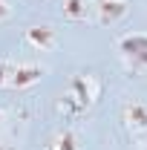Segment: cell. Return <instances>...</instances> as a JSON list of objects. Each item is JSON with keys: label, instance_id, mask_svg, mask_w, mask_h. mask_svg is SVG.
<instances>
[{"label": "cell", "instance_id": "1", "mask_svg": "<svg viewBox=\"0 0 147 150\" xmlns=\"http://www.w3.org/2000/svg\"><path fill=\"white\" fill-rule=\"evenodd\" d=\"M121 61L133 72H147V32H127L115 40Z\"/></svg>", "mask_w": 147, "mask_h": 150}, {"label": "cell", "instance_id": "2", "mask_svg": "<svg viewBox=\"0 0 147 150\" xmlns=\"http://www.w3.org/2000/svg\"><path fill=\"white\" fill-rule=\"evenodd\" d=\"M69 95H75V98L90 110L92 104L101 98V81H98V75H92V72L75 75L72 81H69Z\"/></svg>", "mask_w": 147, "mask_h": 150}, {"label": "cell", "instance_id": "3", "mask_svg": "<svg viewBox=\"0 0 147 150\" xmlns=\"http://www.w3.org/2000/svg\"><path fill=\"white\" fill-rule=\"evenodd\" d=\"M121 121L130 133H147V101H127L121 107Z\"/></svg>", "mask_w": 147, "mask_h": 150}, {"label": "cell", "instance_id": "4", "mask_svg": "<svg viewBox=\"0 0 147 150\" xmlns=\"http://www.w3.org/2000/svg\"><path fill=\"white\" fill-rule=\"evenodd\" d=\"M43 78V69L37 64H15L12 78H9V90H29Z\"/></svg>", "mask_w": 147, "mask_h": 150}, {"label": "cell", "instance_id": "5", "mask_svg": "<svg viewBox=\"0 0 147 150\" xmlns=\"http://www.w3.org/2000/svg\"><path fill=\"white\" fill-rule=\"evenodd\" d=\"M23 40L37 49V52H49V49H55L58 46V35L52 26H29L26 32H23Z\"/></svg>", "mask_w": 147, "mask_h": 150}, {"label": "cell", "instance_id": "6", "mask_svg": "<svg viewBox=\"0 0 147 150\" xmlns=\"http://www.w3.org/2000/svg\"><path fill=\"white\" fill-rule=\"evenodd\" d=\"M95 12H98L101 23H118L130 12V0H98Z\"/></svg>", "mask_w": 147, "mask_h": 150}, {"label": "cell", "instance_id": "7", "mask_svg": "<svg viewBox=\"0 0 147 150\" xmlns=\"http://www.w3.org/2000/svg\"><path fill=\"white\" fill-rule=\"evenodd\" d=\"M87 12H90V3H87V0H64V6H61V15L66 20H72V23L84 20Z\"/></svg>", "mask_w": 147, "mask_h": 150}, {"label": "cell", "instance_id": "8", "mask_svg": "<svg viewBox=\"0 0 147 150\" xmlns=\"http://www.w3.org/2000/svg\"><path fill=\"white\" fill-rule=\"evenodd\" d=\"M46 150H81V144H78V136H75L72 130H61L46 144Z\"/></svg>", "mask_w": 147, "mask_h": 150}, {"label": "cell", "instance_id": "9", "mask_svg": "<svg viewBox=\"0 0 147 150\" xmlns=\"http://www.w3.org/2000/svg\"><path fill=\"white\" fill-rule=\"evenodd\" d=\"M58 112L64 115V118H75V115H81V112H87V107L75 98V95H61V101H58Z\"/></svg>", "mask_w": 147, "mask_h": 150}, {"label": "cell", "instance_id": "10", "mask_svg": "<svg viewBox=\"0 0 147 150\" xmlns=\"http://www.w3.org/2000/svg\"><path fill=\"white\" fill-rule=\"evenodd\" d=\"M12 69H15V64H12V61H6V58H0V90H9Z\"/></svg>", "mask_w": 147, "mask_h": 150}, {"label": "cell", "instance_id": "11", "mask_svg": "<svg viewBox=\"0 0 147 150\" xmlns=\"http://www.w3.org/2000/svg\"><path fill=\"white\" fill-rule=\"evenodd\" d=\"M9 18H12V6H9V0H0V23Z\"/></svg>", "mask_w": 147, "mask_h": 150}, {"label": "cell", "instance_id": "12", "mask_svg": "<svg viewBox=\"0 0 147 150\" xmlns=\"http://www.w3.org/2000/svg\"><path fill=\"white\" fill-rule=\"evenodd\" d=\"M6 127V110H0V130Z\"/></svg>", "mask_w": 147, "mask_h": 150}, {"label": "cell", "instance_id": "13", "mask_svg": "<svg viewBox=\"0 0 147 150\" xmlns=\"http://www.w3.org/2000/svg\"><path fill=\"white\" fill-rule=\"evenodd\" d=\"M0 150H15V147H12V144H0Z\"/></svg>", "mask_w": 147, "mask_h": 150}]
</instances>
